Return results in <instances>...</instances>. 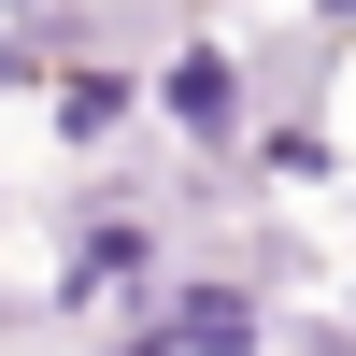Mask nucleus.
I'll return each instance as SVG.
<instances>
[{
	"mask_svg": "<svg viewBox=\"0 0 356 356\" xmlns=\"http://www.w3.org/2000/svg\"><path fill=\"white\" fill-rule=\"evenodd\" d=\"M0 86H29V43H15V29H0Z\"/></svg>",
	"mask_w": 356,
	"mask_h": 356,
	"instance_id": "5",
	"label": "nucleus"
},
{
	"mask_svg": "<svg viewBox=\"0 0 356 356\" xmlns=\"http://www.w3.org/2000/svg\"><path fill=\"white\" fill-rule=\"evenodd\" d=\"M171 114H186L200 143H228V129H243V86H228V57H186V72H171Z\"/></svg>",
	"mask_w": 356,
	"mask_h": 356,
	"instance_id": "3",
	"label": "nucleus"
},
{
	"mask_svg": "<svg viewBox=\"0 0 356 356\" xmlns=\"http://www.w3.org/2000/svg\"><path fill=\"white\" fill-rule=\"evenodd\" d=\"M257 342V300H228V285H200V300H171L157 328H143L129 356H243Z\"/></svg>",
	"mask_w": 356,
	"mask_h": 356,
	"instance_id": "2",
	"label": "nucleus"
},
{
	"mask_svg": "<svg viewBox=\"0 0 356 356\" xmlns=\"http://www.w3.org/2000/svg\"><path fill=\"white\" fill-rule=\"evenodd\" d=\"M328 15H356V0H328Z\"/></svg>",
	"mask_w": 356,
	"mask_h": 356,
	"instance_id": "6",
	"label": "nucleus"
},
{
	"mask_svg": "<svg viewBox=\"0 0 356 356\" xmlns=\"http://www.w3.org/2000/svg\"><path fill=\"white\" fill-rule=\"evenodd\" d=\"M57 129H72V143L129 129V72H72V86H57Z\"/></svg>",
	"mask_w": 356,
	"mask_h": 356,
	"instance_id": "4",
	"label": "nucleus"
},
{
	"mask_svg": "<svg viewBox=\"0 0 356 356\" xmlns=\"http://www.w3.org/2000/svg\"><path fill=\"white\" fill-rule=\"evenodd\" d=\"M143 285H157V228L114 214V228H86V243H72V285H57V300H143Z\"/></svg>",
	"mask_w": 356,
	"mask_h": 356,
	"instance_id": "1",
	"label": "nucleus"
}]
</instances>
